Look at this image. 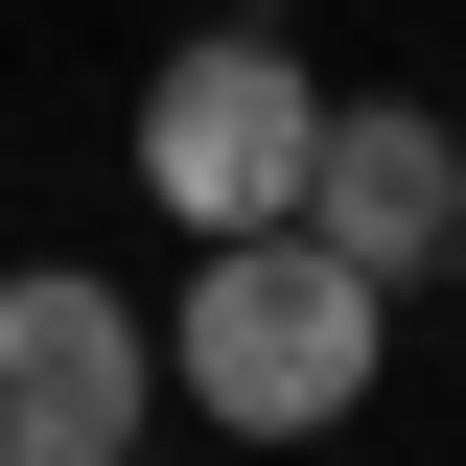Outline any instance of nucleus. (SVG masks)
Returning <instances> with one entry per match:
<instances>
[{
	"label": "nucleus",
	"mask_w": 466,
	"mask_h": 466,
	"mask_svg": "<svg viewBox=\"0 0 466 466\" xmlns=\"http://www.w3.org/2000/svg\"><path fill=\"white\" fill-rule=\"evenodd\" d=\"M373 373H397V303L303 233H233L164 280V397L210 443H327V420H373Z\"/></svg>",
	"instance_id": "nucleus-1"
},
{
	"label": "nucleus",
	"mask_w": 466,
	"mask_h": 466,
	"mask_svg": "<svg viewBox=\"0 0 466 466\" xmlns=\"http://www.w3.org/2000/svg\"><path fill=\"white\" fill-rule=\"evenodd\" d=\"M303 140H327V70H303V24H187V47L140 70V210H164L187 257H233V233H303Z\"/></svg>",
	"instance_id": "nucleus-2"
},
{
	"label": "nucleus",
	"mask_w": 466,
	"mask_h": 466,
	"mask_svg": "<svg viewBox=\"0 0 466 466\" xmlns=\"http://www.w3.org/2000/svg\"><path fill=\"white\" fill-rule=\"evenodd\" d=\"M164 420V327L94 257H0V466H140Z\"/></svg>",
	"instance_id": "nucleus-3"
},
{
	"label": "nucleus",
	"mask_w": 466,
	"mask_h": 466,
	"mask_svg": "<svg viewBox=\"0 0 466 466\" xmlns=\"http://www.w3.org/2000/svg\"><path fill=\"white\" fill-rule=\"evenodd\" d=\"M303 257H350L373 303L466 280V140L420 94H327V140H303Z\"/></svg>",
	"instance_id": "nucleus-4"
},
{
	"label": "nucleus",
	"mask_w": 466,
	"mask_h": 466,
	"mask_svg": "<svg viewBox=\"0 0 466 466\" xmlns=\"http://www.w3.org/2000/svg\"><path fill=\"white\" fill-rule=\"evenodd\" d=\"M140 466H164V443H140Z\"/></svg>",
	"instance_id": "nucleus-5"
}]
</instances>
